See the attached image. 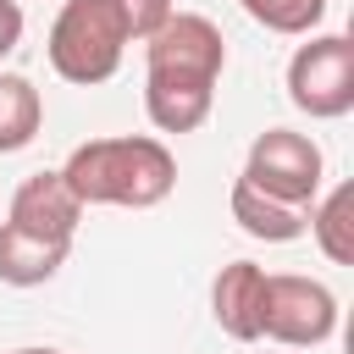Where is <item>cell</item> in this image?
<instances>
[{
    "label": "cell",
    "instance_id": "1",
    "mask_svg": "<svg viewBox=\"0 0 354 354\" xmlns=\"http://www.w3.org/2000/svg\"><path fill=\"white\" fill-rule=\"evenodd\" d=\"M227 66V39L199 11H171L155 39H144V111L160 133L205 127L216 83Z\"/></svg>",
    "mask_w": 354,
    "mask_h": 354
},
{
    "label": "cell",
    "instance_id": "2",
    "mask_svg": "<svg viewBox=\"0 0 354 354\" xmlns=\"http://www.w3.org/2000/svg\"><path fill=\"white\" fill-rule=\"evenodd\" d=\"M61 183L72 199L88 205H122V210H149L171 199L177 188V155L149 138V133H122V138H88L66 155Z\"/></svg>",
    "mask_w": 354,
    "mask_h": 354
},
{
    "label": "cell",
    "instance_id": "3",
    "mask_svg": "<svg viewBox=\"0 0 354 354\" xmlns=\"http://www.w3.org/2000/svg\"><path fill=\"white\" fill-rule=\"evenodd\" d=\"M127 22H122V6L116 0H66L50 22V66L77 83V88H94L105 77H116L122 66V50H127Z\"/></svg>",
    "mask_w": 354,
    "mask_h": 354
},
{
    "label": "cell",
    "instance_id": "4",
    "mask_svg": "<svg viewBox=\"0 0 354 354\" xmlns=\"http://www.w3.org/2000/svg\"><path fill=\"white\" fill-rule=\"evenodd\" d=\"M288 100L315 122L348 116L354 111V39L348 33H310L288 55Z\"/></svg>",
    "mask_w": 354,
    "mask_h": 354
},
{
    "label": "cell",
    "instance_id": "5",
    "mask_svg": "<svg viewBox=\"0 0 354 354\" xmlns=\"http://www.w3.org/2000/svg\"><path fill=\"white\" fill-rule=\"evenodd\" d=\"M321 177H326V160H321V144L310 133H293V127H266L254 144H249V160H243V183L293 205V210H310L315 194H321Z\"/></svg>",
    "mask_w": 354,
    "mask_h": 354
},
{
    "label": "cell",
    "instance_id": "6",
    "mask_svg": "<svg viewBox=\"0 0 354 354\" xmlns=\"http://www.w3.org/2000/svg\"><path fill=\"white\" fill-rule=\"evenodd\" d=\"M337 332V293L315 277L277 271L266 277V304H260V337L282 348H315Z\"/></svg>",
    "mask_w": 354,
    "mask_h": 354
},
{
    "label": "cell",
    "instance_id": "7",
    "mask_svg": "<svg viewBox=\"0 0 354 354\" xmlns=\"http://www.w3.org/2000/svg\"><path fill=\"white\" fill-rule=\"evenodd\" d=\"M6 221L22 227V232H33V238L72 243V238H77V221H83V205L72 199V188L61 183V171H33V177H22V188L11 194Z\"/></svg>",
    "mask_w": 354,
    "mask_h": 354
},
{
    "label": "cell",
    "instance_id": "8",
    "mask_svg": "<svg viewBox=\"0 0 354 354\" xmlns=\"http://www.w3.org/2000/svg\"><path fill=\"white\" fill-rule=\"evenodd\" d=\"M266 277H271V271L254 266V260L221 266V277H216V288H210V315H216V326H221L232 343H254V337H260Z\"/></svg>",
    "mask_w": 354,
    "mask_h": 354
},
{
    "label": "cell",
    "instance_id": "9",
    "mask_svg": "<svg viewBox=\"0 0 354 354\" xmlns=\"http://www.w3.org/2000/svg\"><path fill=\"white\" fill-rule=\"evenodd\" d=\"M72 243H50V238H33L11 221H0V282L6 288H39L50 282L61 266H66Z\"/></svg>",
    "mask_w": 354,
    "mask_h": 354
},
{
    "label": "cell",
    "instance_id": "10",
    "mask_svg": "<svg viewBox=\"0 0 354 354\" xmlns=\"http://www.w3.org/2000/svg\"><path fill=\"white\" fill-rule=\"evenodd\" d=\"M227 205H232V221H238L249 238H260V243H293V238L304 232V221H310V210H293V205L249 188L243 177L232 183V199H227Z\"/></svg>",
    "mask_w": 354,
    "mask_h": 354
},
{
    "label": "cell",
    "instance_id": "11",
    "mask_svg": "<svg viewBox=\"0 0 354 354\" xmlns=\"http://www.w3.org/2000/svg\"><path fill=\"white\" fill-rule=\"evenodd\" d=\"M44 127V100L33 88V77L22 72H0V155H17L39 138Z\"/></svg>",
    "mask_w": 354,
    "mask_h": 354
},
{
    "label": "cell",
    "instance_id": "12",
    "mask_svg": "<svg viewBox=\"0 0 354 354\" xmlns=\"http://www.w3.org/2000/svg\"><path fill=\"white\" fill-rule=\"evenodd\" d=\"M304 227L315 232V243L332 266H354V188L348 183H337L326 199H315Z\"/></svg>",
    "mask_w": 354,
    "mask_h": 354
},
{
    "label": "cell",
    "instance_id": "13",
    "mask_svg": "<svg viewBox=\"0 0 354 354\" xmlns=\"http://www.w3.org/2000/svg\"><path fill=\"white\" fill-rule=\"evenodd\" d=\"M249 11V22H260L266 33H282V39H310L315 22L326 17V0H238Z\"/></svg>",
    "mask_w": 354,
    "mask_h": 354
},
{
    "label": "cell",
    "instance_id": "14",
    "mask_svg": "<svg viewBox=\"0 0 354 354\" xmlns=\"http://www.w3.org/2000/svg\"><path fill=\"white\" fill-rule=\"evenodd\" d=\"M116 6H122V22H127V39L133 44L155 39L166 28V17L177 11V0H116Z\"/></svg>",
    "mask_w": 354,
    "mask_h": 354
},
{
    "label": "cell",
    "instance_id": "15",
    "mask_svg": "<svg viewBox=\"0 0 354 354\" xmlns=\"http://www.w3.org/2000/svg\"><path fill=\"white\" fill-rule=\"evenodd\" d=\"M22 44V6L17 0H0V61Z\"/></svg>",
    "mask_w": 354,
    "mask_h": 354
},
{
    "label": "cell",
    "instance_id": "16",
    "mask_svg": "<svg viewBox=\"0 0 354 354\" xmlns=\"http://www.w3.org/2000/svg\"><path fill=\"white\" fill-rule=\"evenodd\" d=\"M17 354H61V348H17Z\"/></svg>",
    "mask_w": 354,
    "mask_h": 354
}]
</instances>
